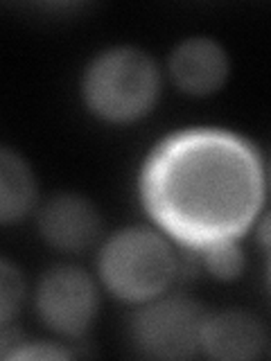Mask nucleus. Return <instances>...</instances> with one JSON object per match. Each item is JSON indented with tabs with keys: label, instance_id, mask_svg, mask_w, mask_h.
<instances>
[{
	"label": "nucleus",
	"instance_id": "f257e3e1",
	"mask_svg": "<svg viewBox=\"0 0 271 361\" xmlns=\"http://www.w3.org/2000/svg\"><path fill=\"white\" fill-rule=\"evenodd\" d=\"M265 195L255 149L224 131H186L158 145L143 172V201L165 233L203 248L253 224Z\"/></svg>",
	"mask_w": 271,
	"mask_h": 361
},
{
	"label": "nucleus",
	"instance_id": "f03ea898",
	"mask_svg": "<svg viewBox=\"0 0 271 361\" xmlns=\"http://www.w3.org/2000/svg\"><path fill=\"white\" fill-rule=\"evenodd\" d=\"M158 88V66L138 48H111L97 54L82 79L86 106L116 124L143 118L154 106Z\"/></svg>",
	"mask_w": 271,
	"mask_h": 361
},
{
	"label": "nucleus",
	"instance_id": "7ed1b4c3",
	"mask_svg": "<svg viewBox=\"0 0 271 361\" xmlns=\"http://www.w3.org/2000/svg\"><path fill=\"white\" fill-rule=\"evenodd\" d=\"M176 274V255L165 237L145 228L118 231L100 253V278L107 289L127 302H150L163 296Z\"/></svg>",
	"mask_w": 271,
	"mask_h": 361
},
{
	"label": "nucleus",
	"instance_id": "20e7f679",
	"mask_svg": "<svg viewBox=\"0 0 271 361\" xmlns=\"http://www.w3.org/2000/svg\"><path fill=\"white\" fill-rule=\"evenodd\" d=\"M208 314L186 296H158L133 316V343L147 357L183 359L201 348Z\"/></svg>",
	"mask_w": 271,
	"mask_h": 361
},
{
	"label": "nucleus",
	"instance_id": "39448f33",
	"mask_svg": "<svg viewBox=\"0 0 271 361\" xmlns=\"http://www.w3.org/2000/svg\"><path fill=\"white\" fill-rule=\"evenodd\" d=\"M97 307V287L84 269H50L37 287V312L56 334L82 336L93 325Z\"/></svg>",
	"mask_w": 271,
	"mask_h": 361
},
{
	"label": "nucleus",
	"instance_id": "423d86ee",
	"mask_svg": "<svg viewBox=\"0 0 271 361\" xmlns=\"http://www.w3.org/2000/svg\"><path fill=\"white\" fill-rule=\"evenodd\" d=\"M39 231L43 240L56 251L82 253L97 242L102 219L88 199L73 192H61L43 203L39 212Z\"/></svg>",
	"mask_w": 271,
	"mask_h": 361
},
{
	"label": "nucleus",
	"instance_id": "0eeeda50",
	"mask_svg": "<svg viewBox=\"0 0 271 361\" xmlns=\"http://www.w3.org/2000/svg\"><path fill=\"white\" fill-rule=\"evenodd\" d=\"M172 82L188 95H210L219 90L229 77V54L208 37H190L181 41L169 56Z\"/></svg>",
	"mask_w": 271,
	"mask_h": 361
},
{
	"label": "nucleus",
	"instance_id": "6e6552de",
	"mask_svg": "<svg viewBox=\"0 0 271 361\" xmlns=\"http://www.w3.org/2000/svg\"><path fill=\"white\" fill-rule=\"evenodd\" d=\"M265 327L255 316L226 310L206 319L201 348L212 359H253L265 350Z\"/></svg>",
	"mask_w": 271,
	"mask_h": 361
},
{
	"label": "nucleus",
	"instance_id": "1a4fd4ad",
	"mask_svg": "<svg viewBox=\"0 0 271 361\" xmlns=\"http://www.w3.org/2000/svg\"><path fill=\"white\" fill-rule=\"evenodd\" d=\"M37 185L30 165L23 158L3 147L0 152V221L5 226L20 221L34 206Z\"/></svg>",
	"mask_w": 271,
	"mask_h": 361
},
{
	"label": "nucleus",
	"instance_id": "9d476101",
	"mask_svg": "<svg viewBox=\"0 0 271 361\" xmlns=\"http://www.w3.org/2000/svg\"><path fill=\"white\" fill-rule=\"evenodd\" d=\"M203 267L219 280H233L244 271V253L235 237H226L201 248Z\"/></svg>",
	"mask_w": 271,
	"mask_h": 361
},
{
	"label": "nucleus",
	"instance_id": "9b49d317",
	"mask_svg": "<svg viewBox=\"0 0 271 361\" xmlns=\"http://www.w3.org/2000/svg\"><path fill=\"white\" fill-rule=\"evenodd\" d=\"M23 293H25V285H23L20 271L5 257L0 262V321L3 325H9L11 316L20 310Z\"/></svg>",
	"mask_w": 271,
	"mask_h": 361
},
{
	"label": "nucleus",
	"instance_id": "f8f14e48",
	"mask_svg": "<svg viewBox=\"0 0 271 361\" xmlns=\"http://www.w3.org/2000/svg\"><path fill=\"white\" fill-rule=\"evenodd\" d=\"M5 359H68L73 357V353H68V350L59 348V345H52V343H32V341H25V343H16L14 350H9L7 355H3Z\"/></svg>",
	"mask_w": 271,
	"mask_h": 361
},
{
	"label": "nucleus",
	"instance_id": "ddd939ff",
	"mask_svg": "<svg viewBox=\"0 0 271 361\" xmlns=\"http://www.w3.org/2000/svg\"><path fill=\"white\" fill-rule=\"evenodd\" d=\"M258 237L267 248H271V214H265L258 224Z\"/></svg>",
	"mask_w": 271,
	"mask_h": 361
},
{
	"label": "nucleus",
	"instance_id": "4468645a",
	"mask_svg": "<svg viewBox=\"0 0 271 361\" xmlns=\"http://www.w3.org/2000/svg\"><path fill=\"white\" fill-rule=\"evenodd\" d=\"M269 251H271V248H269ZM269 278H271V264H269Z\"/></svg>",
	"mask_w": 271,
	"mask_h": 361
}]
</instances>
